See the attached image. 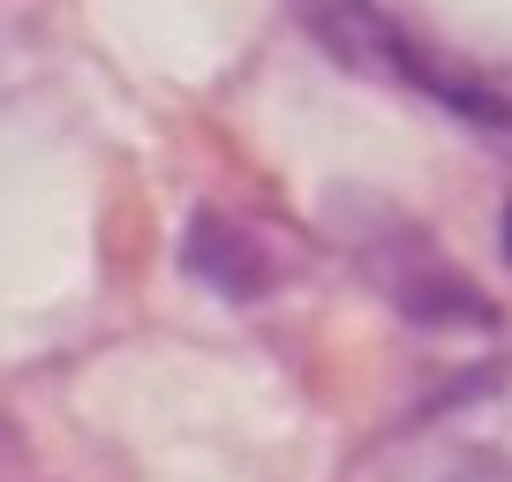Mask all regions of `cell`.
<instances>
[{
    "instance_id": "2",
    "label": "cell",
    "mask_w": 512,
    "mask_h": 482,
    "mask_svg": "<svg viewBox=\"0 0 512 482\" xmlns=\"http://www.w3.org/2000/svg\"><path fill=\"white\" fill-rule=\"evenodd\" d=\"M189 272H196V279H211L219 294H234V302H249L256 287H272V264H264L256 234H241V226L211 219V211L189 226Z\"/></svg>"
},
{
    "instance_id": "5",
    "label": "cell",
    "mask_w": 512,
    "mask_h": 482,
    "mask_svg": "<svg viewBox=\"0 0 512 482\" xmlns=\"http://www.w3.org/2000/svg\"><path fill=\"white\" fill-rule=\"evenodd\" d=\"M505 257H512V204H505Z\"/></svg>"
},
{
    "instance_id": "1",
    "label": "cell",
    "mask_w": 512,
    "mask_h": 482,
    "mask_svg": "<svg viewBox=\"0 0 512 482\" xmlns=\"http://www.w3.org/2000/svg\"><path fill=\"white\" fill-rule=\"evenodd\" d=\"M347 211L362 219V226H347V249L392 294V309H407L415 324H490V302L437 257L430 234H415L400 211H384V204H347Z\"/></svg>"
},
{
    "instance_id": "4",
    "label": "cell",
    "mask_w": 512,
    "mask_h": 482,
    "mask_svg": "<svg viewBox=\"0 0 512 482\" xmlns=\"http://www.w3.org/2000/svg\"><path fill=\"white\" fill-rule=\"evenodd\" d=\"M0 482H38V475H23V460L8 452V437H0Z\"/></svg>"
},
{
    "instance_id": "3",
    "label": "cell",
    "mask_w": 512,
    "mask_h": 482,
    "mask_svg": "<svg viewBox=\"0 0 512 482\" xmlns=\"http://www.w3.org/2000/svg\"><path fill=\"white\" fill-rule=\"evenodd\" d=\"M384 482H512V460H497V452L482 445H415L400 452V460L384 467Z\"/></svg>"
}]
</instances>
